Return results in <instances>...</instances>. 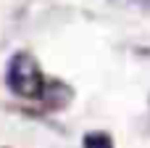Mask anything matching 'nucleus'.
<instances>
[{
  "label": "nucleus",
  "instance_id": "f257e3e1",
  "mask_svg": "<svg viewBox=\"0 0 150 148\" xmlns=\"http://www.w3.org/2000/svg\"><path fill=\"white\" fill-rule=\"evenodd\" d=\"M5 85L11 87V93H16L21 98H40L45 93V77H42V69L34 61V56L13 53V58L8 61V69H5Z\"/></svg>",
  "mask_w": 150,
  "mask_h": 148
},
{
  "label": "nucleus",
  "instance_id": "f03ea898",
  "mask_svg": "<svg viewBox=\"0 0 150 148\" xmlns=\"http://www.w3.org/2000/svg\"><path fill=\"white\" fill-rule=\"evenodd\" d=\"M84 148H113V143L105 132H90L84 135Z\"/></svg>",
  "mask_w": 150,
  "mask_h": 148
}]
</instances>
